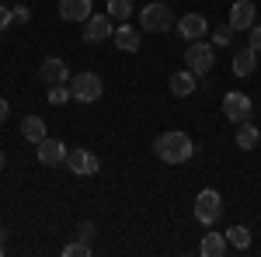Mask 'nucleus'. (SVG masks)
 Wrapping results in <instances>:
<instances>
[{"instance_id":"obj_1","label":"nucleus","mask_w":261,"mask_h":257,"mask_svg":"<svg viewBox=\"0 0 261 257\" xmlns=\"http://www.w3.org/2000/svg\"><path fill=\"white\" fill-rule=\"evenodd\" d=\"M153 153L164 160V163H188L192 153H195V142L188 132H181V129H171V132H161L157 142H153Z\"/></svg>"},{"instance_id":"obj_2","label":"nucleus","mask_w":261,"mask_h":257,"mask_svg":"<svg viewBox=\"0 0 261 257\" xmlns=\"http://www.w3.org/2000/svg\"><path fill=\"white\" fill-rule=\"evenodd\" d=\"M70 94H73V101H81V104H94L105 94V83H101L98 73L84 70V73H73L70 77Z\"/></svg>"},{"instance_id":"obj_3","label":"nucleus","mask_w":261,"mask_h":257,"mask_svg":"<svg viewBox=\"0 0 261 257\" xmlns=\"http://www.w3.org/2000/svg\"><path fill=\"white\" fill-rule=\"evenodd\" d=\"M140 28L143 32H171L174 28V11L164 0H153L140 11Z\"/></svg>"},{"instance_id":"obj_4","label":"nucleus","mask_w":261,"mask_h":257,"mask_svg":"<svg viewBox=\"0 0 261 257\" xmlns=\"http://www.w3.org/2000/svg\"><path fill=\"white\" fill-rule=\"evenodd\" d=\"M185 66H188L195 77H205V73L216 66V52H213V45H209L205 39L188 42V49H185Z\"/></svg>"},{"instance_id":"obj_5","label":"nucleus","mask_w":261,"mask_h":257,"mask_svg":"<svg viewBox=\"0 0 261 257\" xmlns=\"http://www.w3.org/2000/svg\"><path fill=\"white\" fill-rule=\"evenodd\" d=\"M220 216H223V195L216 188H202L195 195V219L209 230L213 222H220Z\"/></svg>"},{"instance_id":"obj_6","label":"nucleus","mask_w":261,"mask_h":257,"mask_svg":"<svg viewBox=\"0 0 261 257\" xmlns=\"http://www.w3.org/2000/svg\"><path fill=\"white\" fill-rule=\"evenodd\" d=\"M66 167L77 174V178H94L101 170V160L94 150H70L66 153Z\"/></svg>"},{"instance_id":"obj_7","label":"nucleus","mask_w":261,"mask_h":257,"mask_svg":"<svg viewBox=\"0 0 261 257\" xmlns=\"http://www.w3.org/2000/svg\"><path fill=\"white\" fill-rule=\"evenodd\" d=\"M223 115L230 122H247L254 115V101L241 91H230V94H223Z\"/></svg>"},{"instance_id":"obj_8","label":"nucleus","mask_w":261,"mask_h":257,"mask_svg":"<svg viewBox=\"0 0 261 257\" xmlns=\"http://www.w3.org/2000/svg\"><path fill=\"white\" fill-rule=\"evenodd\" d=\"M115 35V28H112V18L108 14H91V18L84 21V42L87 45H101V42H108Z\"/></svg>"},{"instance_id":"obj_9","label":"nucleus","mask_w":261,"mask_h":257,"mask_svg":"<svg viewBox=\"0 0 261 257\" xmlns=\"http://www.w3.org/2000/svg\"><path fill=\"white\" fill-rule=\"evenodd\" d=\"M35 153H39V163L42 167H60V163H66V146H63L60 139H53V136H45L35 146Z\"/></svg>"},{"instance_id":"obj_10","label":"nucleus","mask_w":261,"mask_h":257,"mask_svg":"<svg viewBox=\"0 0 261 257\" xmlns=\"http://www.w3.org/2000/svg\"><path fill=\"white\" fill-rule=\"evenodd\" d=\"M39 80L49 83V87H53V83H66V80H70V66H66L60 56H49V60L39 63Z\"/></svg>"},{"instance_id":"obj_11","label":"nucleus","mask_w":261,"mask_h":257,"mask_svg":"<svg viewBox=\"0 0 261 257\" xmlns=\"http://www.w3.org/2000/svg\"><path fill=\"white\" fill-rule=\"evenodd\" d=\"M226 24H230L233 32H251V28H254V4H251V0H233Z\"/></svg>"},{"instance_id":"obj_12","label":"nucleus","mask_w":261,"mask_h":257,"mask_svg":"<svg viewBox=\"0 0 261 257\" xmlns=\"http://www.w3.org/2000/svg\"><path fill=\"white\" fill-rule=\"evenodd\" d=\"M205 32H209V21L202 18V14H185V18L178 21V35H181L185 42L205 39Z\"/></svg>"},{"instance_id":"obj_13","label":"nucleus","mask_w":261,"mask_h":257,"mask_svg":"<svg viewBox=\"0 0 261 257\" xmlns=\"http://www.w3.org/2000/svg\"><path fill=\"white\" fill-rule=\"evenodd\" d=\"M140 35H143V28H133V24H125V21H122L112 39H115V45H119L122 52H140V42H143Z\"/></svg>"},{"instance_id":"obj_14","label":"nucleus","mask_w":261,"mask_h":257,"mask_svg":"<svg viewBox=\"0 0 261 257\" xmlns=\"http://www.w3.org/2000/svg\"><path fill=\"white\" fill-rule=\"evenodd\" d=\"M91 7H94V4H91V0H60V18L63 21H87L91 18Z\"/></svg>"},{"instance_id":"obj_15","label":"nucleus","mask_w":261,"mask_h":257,"mask_svg":"<svg viewBox=\"0 0 261 257\" xmlns=\"http://www.w3.org/2000/svg\"><path fill=\"white\" fill-rule=\"evenodd\" d=\"M202 257H226V250H230V240H226V233H205L199 243Z\"/></svg>"},{"instance_id":"obj_16","label":"nucleus","mask_w":261,"mask_h":257,"mask_svg":"<svg viewBox=\"0 0 261 257\" xmlns=\"http://www.w3.org/2000/svg\"><path fill=\"white\" fill-rule=\"evenodd\" d=\"M230 66H233V73H237V77H251V73H254V66H258V52H254L251 45H247V49H237Z\"/></svg>"},{"instance_id":"obj_17","label":"nucleus","mask_w":261,"mask_h":257,"mask_svg":"<svg viewBox=\"0 0 261 257\" xmlns=\"http://www.w3.org/2000/svg\"><path fill=\"white\" fill-rule=\"evenodd\" d=\"M233 139H237V150H254L261 142V132H258V125L247 119V122H237V136Z\"/></svg>"},{"instance_id":"obj_18","label":"nucleus","mask_w":261,"mask_h":257,"mask_svg":"<svg viewBox=\"0 0 261 257\" xmlns=\"http://www.w3.org/2000/svg\"><path fill=\"white\" fill-rule=\"evenodd\" d=\"M171 94H178V98L195 94V73H192V70H178V73L171 77Z\"/></svg>"},{"instance_id":"obj_19","label":"nucleus","mask_w":261,"mask_h":257,"mask_svg":"<svg viewBox=\"0 0 261 257\" xmlns=\"http://www.w3.org/2000/svg\"><path fill=\"white\" fill-rule=\"evenodd\" d=\"M21 136L28 139V142H35V146H39L42 139H45V122H42L39 115H28V119L21 122Z\"/></svg>"},{"instance_id":"obj_20","label":"nucleus","mask_w":261,"mask_h":257,"mask_svg":"<svg viewBox=\"0 0 261 257\" xmlns=\"http://www.w3.org/2000/svg\"><path fill=\"white\" fill-rule=\"evenodd\" d=\"M226 240H230L233 250H247V247H251V230H247V226H230V230H226Z\"/></svg>"},{"instance_id":"obj_21","label":"nucleus","mask_w":261,"mask_h":257,"mask_svg":"<svg viewBox=\"0 0 261 257\" xmlns=\"http://www.w3.org/2000/svg\"><path fill=\"white\" fill-rule=\"evenodd\" d=\"M129 14H133V0H108V18L129 21Z\"/></svg>"},{"instance_id":"obj_22","label":"nucleus","mask_w":261,"mask_h":257,"mask_svg":"<svg viewBox=\"0 0 261 257\" xmlns=\"http://www.w3.org/2000/svg\"><path fill=\"white\" fill-rule=\"evenodd\" d=\"M91 254H94V247L84 243V240H73V243L63 247V257H91Z\"/></svg>"},{"instance_id":"obj_23","label":"nucleus","mask_w":261,"mask_h":257,"mask_svg":"<svg viewBox=\"0 0 261 257\" xmlns=\"http://www.w3.org/2000/svg\"><path fill=\"white\" fill-rule=\"evenodd\" d=\"M213 45H223V49H226V45H233V28H230V24L216 28V32H213Z\"/></svg>"},{"instance_id":"obj_24","label":"nucleus","mask_w":261,"mask_h":257,"mask_svg":"<svg viewBox=\"0 0 261 257\" xmlns=\"http://www.w3.org/2000/svg\"><path fill=\"white\" fill-rule=\"evenodd\" d=\"M66 98H73V94L66 91V83H53V87H49V101H53V104H63Z\"/></svg>"},{"instance_id":"obj_25","label":"nucleus","mask_w":261,"mask_h":257,"mask_svg":"<svg viewBox=\"0 0 261 257\" xmlns=\"http://www.w3.org/2000/svg\"><path fill=\"white\" fill-rule=\"evenodd\" d=\"M247 35H251V39H247V45H251L254 52H261V24H258V21H254V28H251Z\"/></svg>"},{"instance_id":"obj_26","label":"nucleus","mask_w":261,"mask_h":257,"mask_svg":"<svg viewBox=\"0 0 261 257\" xmlns=\"http://www.w3.org/2000/svg\"><path fill=\"white\" fill-rule=\"evenodd\" d=\"M11 21H14V11L0 4V32H7V28H11Z\"/></svg>"},{"instance_id":"obj_27","label":"nucleus","mask_w":261,"mask_h":257,"mask_svg":"<svg viewBox=\"0 0 261 257\" xmlns=\"http://www.w3.org/2000/svg\"><path fill=\"white\" fill-rule=\"evenodd\" d=\"M94 233H98V230H94V222H87V219H84V222H81V240H84V243H91Z\"/></svg>"},{"instance_id":"obj_28","label":"nucleus","mask_w":261,"mask_h":257,"mask_svg":"<svg viewBox=\"0 0 261 257\" xmlns=\"http://www.w3.org/2000/svg\"><path fill=\"white\" fill-rule=\"evenodd\" d=\"M11 11H14V21H18V24H28V18H32V11H28L24 4H18V7H11Z\"/></svg>"},{"instance_id":"obj_29","label":"nucleus","mask_w":261,"mask_h":257,"mask_svg":"<svg viewBox=\"0 0 261 257\" xmlns=\"http://www.w3.org/2000/svg\"><path fill=\"white\" fill-rule=\"evenodd\" d=\"M7 115H11V104H7V101L0 98V125H4V122H7Z\"/></svg>"},{"instance_id":"obj_30","label":"nucleus","mask_w":261,"mask_h":257,"mask_svg":"<svg viewBox=\"0 0 261 257\" xmlns=\"http://www.w3.org/2000/svg\"><path fill=\"white\" fill-rule=\"evenodd\" d=\"M0 170H4V153H0Z\"/></svg>"}]
</instances>
